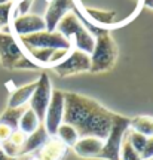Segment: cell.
<instances>
[{
	"mask_svg": "<svg viewBox=\"0 0 153 160\" xmlns=\"http://www.w3.org/2000/svg\"><path fill=\"white\" fill-rule=\"evenodd\" d=\"M114 113L89 97L64 92V123L71 125L77 131L79 138L97 137L106 141Z\"/></svg>",
	"mask_w": 153,
	"mask_h": 160,
	"instance_id": "cell-1",
	"label": "cell"
},
{
	"mask_svg": "<svg viewBox=\"0 0 153 160\" xmlns=\"http://www.w3.org/2000/svg\"><path fill=\"white\" fill-rule=\"evenodd\" d=\"M55 30L71 42L73 49L85 52L88 55L92 53L95 45V36L91 33V30H88L83 25L77 13H74L73 11L66 13L57 24Z\"/></svg>",
	"mask_w": 153,
	"mask_h": 160,
	"instance_id": "cell-2",
	"label": "cell"
},
{
	"mask_svg": "<svg viewBox=\"0 0 153 160\" xmlns=\"http://www.w3.org/2000/svg\"><path fill=\"white\" fill-rule=\"evenodd\" d=\"M0 64L8 70H39L11 31H0Z\"/></svg>",
	"mask_w": 153,
	"mask_h": 160,
	"instance_id": "cell-3",
	"label": "cell"
},
{
	"mask_svg": "<svg viewBox=\"0 0 153 160\" xmlns=\"http://www.w3.org/2000/svg\"><path fill=\"white\" fill-rule=\"evenodd\" d=\"M118 55H119V49H118L116 42L110 34V31L107 28L98 30L95 34L94 51L91 53L89 71L94 74L110 71L118 61Z\"/></svg>",
	"mask_w": 153,
	"mask_h": 160,
	"instance_id": "cell-4",
	"label": "cell"
},
{
	"mask_svg": "<svg viewBox=\"0 0 153 160\" xmlns=\"http://www.w3.org/2000/svg\"><path fill=\"white\" fill-rule=\"evenodd\" d=\"M18 42L21 43L24 51H31V49H67L71 51L73 45L71 42L60 34L57 30L55 31H39L30 36L18 37Z\"/></svg>",
	"mask_w": 153,
	"mask_h": 160,
	"instance_id": "cell-5",
	"label": "cell"
},
{
	"mask_svg": "<svg viewBox=\"0 0 153 160\" xmlns=\"http://www.w3.org/2000/svg\"><path fill=\"white\" fill-rule=\"evenodd\" d=\"M129 122L131 119L120 114H114L112 128L108 132L107 138L104 141L101 153L97 159H107V160H119V151L122 141L125 138V133L129 131Z\"/></svg>",
	"mask_w": 153,
	"mask_h": 160,
	"instance_id": "cell-6",
	"label": "cell"
},
{
	"mask_svg": "<svg viewBox=\"0 0 153 160\" xmlns=\"http://www.w3.org/2000/svg\"><path fill=\"white\" fill-rule=\"evenodd\" d=\"M89 68H91V55H88L82 51H77V49H71L64 61H61L55 67H52V70L60 77L88 73Z\"/></svg>",
	"mask_w": 153,
	"mask_h": 160,
	"instance_id": "cell-7",
	"label": "cell"
},
{
	"mask_svg": "<svg viewBox=\"0 0 153 160\" xmlns=\"http://www.w3.org/2000/svg\"><path fill=\"white\" fill-rule=\"evenodd\" d=\"M36 82H37L36 83V89H34L33 95L30 98L29 107L33 110L34 113H36V116L39 117V120L43 123L46 108H48L49 101H51L52 85H51V79H49L48 73H42Z\"/></svg>",
	"mask_w": 153,
	"mask_h": 160,
	"instance_id": "cell-8",
	"label": "cell"
},
{
	"mask_svg": "<svg viewBox=\"0 0 153 160\" xmlns=\"http://www.w3.org/2000/svg\"><path fill=\"white\" fill-rule=\"evenodd\" d=\"M62 120H64V92L52 89L51 101L43 119V126L49 133V137H55L58 126L62 123Z\"/></svg>",
	"mask_w": 153,
	"mask_h": 160,
	"instance_id": "cell-9",
	"label": "cell"
},
{
	"mask_svg": "<svg viewBox=\"0 0 153 160\" xmlns=\"http://www.w3.org/2000/svg\"><path fill=\"white\" fill-rule=\"evenodd\" d=\"M46 24L43 17L39 15H23V17H17L12 19L11 22V33L15 37H24V36H30L39 31H45Z\"/></svg>",
	"mask_w": 153,
	"mask_h": 160,
	"instance_id": "cell-10",
	"label": "cell"
},
{
	"mask_svg": "<svg viewBox=\"0 0 153 160\" xmlns=\"http://www.w3.org/2000/svg\"><path fill=\"white\" fill-rule=\"evenodd\" d=\"M74 9V0H49V6L46 11L45 17V24L48 31H55L57 24L60 22L66 13L71 12Z\"/></svg>",
	"mask_w": 153,
	"mask_h": 160,
	"instance_id": "cell-11",
	"label": "cell"
},
{
	"mask_svg": "<svg viewBox=\"0 0 153 160\" xmlns=\"http://www.w3.org/2000/svg\"><path fill=\"white\" fill-rule=\"evenodd\" d=\"M104 141L97 137H83L79 138V141L74 144V153L83 159H97L101 153Z\"/></svg>",
	"mask_w": 153,
	"mask_h": 160,
	"instance_id": "cell-12",
	"label": "cell"
},
{
	"mask_svg": "<svg viewBox=\"0 0 153 160\" xmlns=\"http://www.w3.org/2000/svg\"><path fill=\"white\" fill-rule=\"evenodd\" d=\"M67 154V147L55 137H51L46 144L36 151L39 160H62Z\"/></svg>",
	"mask_w": 153,
	"mask_h": 160,
	"instance_id": "cell-13",
	"label": "cell"
},
{
	"mask_svg": "<svg viewBox=\"0 0 153 160\" xmlns=\"http://www.w3.org/2000/svg\"><path fill=\"white\" fill-rule=\"evenodd\" d=\"M49 133L46 132L45 126L43 123L33 132V133H30L27 135L25 138V142H24L23 148H21V156H27V154H31V153H36L39 148H42L43 145L46 144V141L49 139Z\"/></svg>",
	"mask_w": 153,
	"mask_h": 160,
	"instance_id": "cell-14",
	"label": "cell"
},
{
	"mask_svg": "<svg viewBox=\"0 0 153 160\" xmlns=\"http://www.w3.org/2000/svg\"><path fill=\"white\" fill-rule=\"evenodd\" d=\"M36 83L37 82H31L29 85H24L21 88L15 89V91L12 92L9 101H8V107H12V108L27 107V104L30 102V98H31L34 89H36Z\"/></svg>",
	"mask_w": 153,
	"mask_h": 160,
	"instance_id": "cell-15",
	"label": "cell"
},
{
	"mask_svg": "<svg viewBox=\"0 0 153 160\" xmlns=\"http://www.w3.org/2000/svg\"><path fill=\"white\" fill-rule=\"evenodd\" d=\"M40 125H42V122H40L39 117L36 116V113H34L30 107H27V108L24 110L21 119H19L18 129L23 132V133H25V135H30V133H33Z\"/></svg>",
	"mask_w": 153,
	"mask_h": 160,
	"instance_id": "cell-16",
	"label": "cell"
},
{
	"mask_svg": "<svg viewBox=\"0 0 153 160\" xmlns=\"http://www.w3.org/2000/svg\"><path fill=\"white\" fill-rule=\"evenodd\" d=\"M129 129L147 138L153 137V117L152 116H137L134 119H131Z\"/></svg>",
	"mask_w": 153,
	"mask_h": 160,
	"instance_id": "cell-17",
	"label": "cell"
},
{
	"mask_svg": "<svg viewBox=\"0 0 153 160\" xmlns=\"http://www.w3.org/2000/svg\"><path fill=\"white\" fill-rule=\"evenodd\" d=\"M55 138H58V139L68 148V147H74V144L79 141V133H77V131H76L71 125L62 122L61 125L58 126Z\"/></svg>",
	"mask_w": 153,
	"mask_h": 160,
	"instance_id": "cell-18",
	"label": "cell"
},
{
	"mask_svg": "<svg viewBox=\"0 0 153 160\" xmlns=\"http://www.w3.org/2000/svg\"><path fill=\"white\" fill-rule=\"evenodd\" d=\"M25 108H27V107H18V108L8 107V108L0 114V123L9 126L12 131H17L18 125H19V119H21V116H23Z\"/></svg>",
	"mask_w": 153,
	"mask_h": 160,
	"instance_id": "cell-19",
	"label": "cell"
},
{
	"mask_svg": "<svg viewBox=\"0 0 153 160\" xmlns=\"http://www.w3.org/2000/svg\"><path fill=\"white\" fill-rule=\"evenodd\" d=\"M13 2L0 5V31H11Z\"/></svg>",
	"mask_w": 153,
	"mask_h": 160,
	"instance_id": "cell-20",
	"label": "cell"
},
{
	"mask_svg": "<svg viewBox=\"0 0 153 160\" xmlns=\"http://www.w3.org/2000/svg\"><path fill=\"white\" fill-rule=\"evenodd\" d=\"M119 160H143L141 154L138 151H135L134 147L129 144L128 138H126V133H125V138L122 141V145H120Z\"/></svg>",
	"mask_w": 153,
	"mask_h": 160,
	"instance_id": "cell-21",
	"label": "cell"
},
{
	"mask_svg": "<svg viewBox=\"0 0 153 160\" xmlns=\"http://www.w3.org/2000/svg\"><path fill=\"white\" fill-rule=\"evenodd\" d=\"M126 138H128V141H129L131 145L134 147V150L141 154L144 147H146V142H147V137H144V135H141V133L134 132V131H131L129 129V131L126 132Z\"/></svg>",
	"mask_w": 153,
	"mask_h": 160,
	"instance_id": "cell-22",
	"label": "cell"
},
{
	"mask_svg": "<svg viewBox=\"0 0 153 160\" xmlns=\"http://www.w3.org/2000/svg\"><path fill=\"white\" fill-rule=\"evenodd\" d=\"M25 138H27V135H25V133H23V132L19 131V129H17V131H13L11 133L9 141H11L13 145H17L18 148H23L24 142H25ZM19 156H21V154H19Z\"/></svg>",
	"mask_w": 153,
	"mask_h": 160,
	"instance_id": "cell-23",
	"label": "cell"
},
{
	"mask_svg": "<svg viewBox=\"0 0 153 160\" xmlns=\"http://www.w3.org/2000/svg\"><path fill=\"white\" fill-rule=\"evenodd\" d=\"M143 160H152L153 159V137L147 138V142H146V147L141 153Z\"/></svg>",
	"mask_w": 153,
	"mask_h": 160,
	"instance_id": "cell-24",
	"label": "cell"
},
{
	"mask_svg": "<svg viewBox=\"0 0 153 160\" xmlns=\"http://www.w3.org/2000/svg\"><path fill=\"white\" fill-rule=\"evenodd\" d=\"M12 132H13V131H12L9 126L3 125V123H0V144L5 142V141H8V139H9V137H11Z\"/></svg>",
	"mask_w": 153,
	"mask_h": 160,
	"instance_id": "cell-25",
	"label": "cell"
},
{
	"mask_svg": "<svg viewBox=\"0 0 153 160\" xmlns=\"http://www.w3.org/2000/svg\"><path fill=\"white\" fill-rule=\"evenodd\" d=\"M0 160H17V159H12V157H9V156H6L5 151L0 148Z\"/></svg>",
	"mask_w": 153,
	"mask_h": 160,
	"instance_id": "cell-26",
	"label": "cell"
},
{
	"mask_svg": "<svg viewBox=\"0 0 153 160\" xmlns=\"http://www.w3.org/2000/svg\"><path fill=\"white\" fill-rule=\"evenodd\" d=\"M143 5L147 6V8H150V9H153V0H141Z\"/></svg>",
	"mask_w": 153,
	"mask_h": 160,
	"instance_id": "cell-27",
	"label": "cell"
},
{
	"mask_svg": "<svg viewBox=\"0 0 153 160\" xmlns=\"http://www.w3.org/2000/svg\"><path fill=\"white\" fill-rule=\"evenodd\" d=\"M24 160H39V159H37V156L34 154V156H27Z\"/></svg>",
	"mask_w": 153,
	"mask_h": 160,
	"instance_id": "cell-28",
	"label": "cell"
},
{
	"mask_svg": "<svg viewBox=\"0 0 153 160\" xmlns=\"http://www.w3.org/2000/svg\"><path fill=\"white\" fill-rule=\"evenodd\" d=\"M9 2H12V0H0V5H3V3H9Z\"/></svg>",
	"mask_w": 153,
	"mask_h": 160,
	"instance_id": "cell-29",
	"label": "cell"
},
{
	"mask_svg": "<svg viewBox=\"0 0 153 160\" xmlns=\"http://www.w3.org/2000/svg\"><path fill=\"white\" fill-rule=\"evenodd\" d=\"M12 2H18V0H12Z\"/></svg>",
	"mask_w": 153,
	"mask_h": 160,
	"instance_id": "cell-30",
	"label": "cell"
},
{
	"mask_svg": "<svg viewBox=\"0 0 153 160\" xmlns=\"http://www.w3.org/2000/svg\"><path fill=\"white\" fill-rule=\"evenodd\" d=\"M152 160H153V159H152Z\"/></svg>",
	"mask_w": 153,
	"mask_h": 160,
	"instance_id": "cell-31",
	"label": "cell"
}]
</instances>
